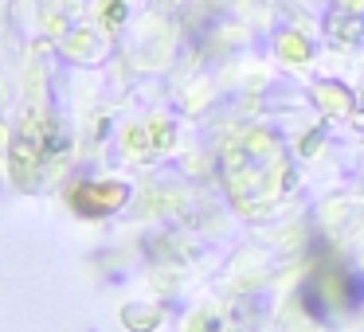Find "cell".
I'll use <instances>...</instances> for the list:
<instances>
[{
  "label": "cell",
  "instance_id": "obj_1",
  "mask_svg": "<svg viewBox=\"0 0 364 332\" xmlns=\"http://www.w3.org/2000/svg\"><path fill=\"white\" fill-rule=\"evenodd\" d=\"M75 207H79V211H87V215H102V211H110L114 204H122V199H126V188H98V184H87V188H79L75 192Z\"/></svg>",
  "mask_w": 364,
  "mask_h": 332
}]
</instances>
